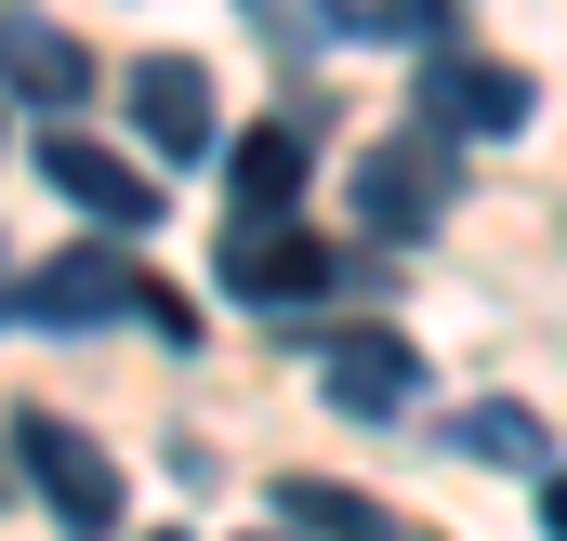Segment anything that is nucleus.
<instances>
[{
    "mask_svg": "<svg viewBox=\"0 0 567 541\" xmlns=\"http://www.w3.org/2000/svg\"><path fill=\"white\" fill-rule=\"evenodd\" d=\"M0 317H27V330H158V344H198V317H185V290H158L145 265L120 252H53V265H27L0 290Z\"/></svg>",
    "mask_w": 567,
    "mask_h": 541,
    "instance_id": "f257e3e1",
    "label": "nucleus"
},
{
    "mask_svg": "<svg viewBox=\"0 0 567 541\" xmlns=\"http://www.w3.org/2000/svg\"><path fill=\"white\" fill-rule=\"evenodd\" d=\"M13 462H27V489L53 502V529H80V541H106V529H120V462H106L80 422L27 409V422H13Z\"/></svg>",
    "mask_w": 567,
    "mask_h": 541,
    "instance_id": "f03ea898",
    "label": "nucleus"
},
{
    "mask_svg": "<svg viewBox=\"0 0 567 541\" xmlns=\"http://www.w3.org/2000/svg\"><path fill=\"white\" fill-rule=\"evenodd\" d=\"M357 212H370V238H435L449 212H462V159L435 133H396L357 159Z\"/></svg>",
    "mask_w": 567,
    "mask_h": 541,
    "instance_id": "7ed1b4c3",
    "label": "nucleus"
},
{
    "mask_svg": "<svg viewBox=\"0 0 567 541\" xmlns=\"http://www.w3.org/2000/svg\"><path fill=\"white\" fill-rule=\"evenodd\" d=\"M528 67H488V53H435L423 67V133L462 159V145H488V133H528Z\"/></svg>",
    "mask_w": 567,
    "mask_h": 541,
    "instance_id": "20e7f679",
    "label": "nucleus"
},
{
    "mask_svg": "<svg viewBox=\"0 0 567 541\" xmlns=\"http://www.w3.org/2000/svg\"><path fill=\"white\" fill-rule=\"evenodd\" d=\"M343 252L303 238V225H225V290L238 304H330Z\"/></svg>",
    "mask_w": 567,
    "mask_h": 541,
    "instance_id": "39448f33",
    "label": "nucleus"
},
{
    "mask_svg": "<svg viewBox=\"0 0 567 541\" xmlns=\"http://www.w3.org/2000/svg\"><path fill=\"white\" fill-rule=\"evenodd\" d=\"M40 185H53V198H80V212H93L106 238H145V225H158V185H145V172L120 159V145H80V133H53V145H40Z\"/></svg>",
    "mask_w": 567,
    "mask_h": 541,
    "instance_id": "423d86ee",
    "label": "nucleus"
},
{
    "mask_svg": "<svg viewBox=\"0 0 567 541\" xmlns=\"http://www.w3.org/2000/svg\"><path fill=\"white\" fill-rule=\"evenodd\" d=\"M317 397L343 409V422H396V409L423 397V357H410L396 330H343V344L317 357Z\"/></svg>",
    "mask_w": 567,
    "mask_h": 541,
    "instance_id": "0eeeda50",
    "label": "nucleus"
},
{
    "mask_svg": "<svg viewBox=\"0 0 567 541\" xmlns=\"http://www.w3.org/2000/svg\"><path fill=\"white\" fill-rule=\"evenodd\" d=\"M303 159H317V133H303V120L238 133V159H225V198H238V225H290V212H303Z\"/></svg>",
    "mask_w": 567,
    "mask_h": 541,
    "instance_id": "6e6552de",
    "label": "nucleus"
},
{
    "mask_svg": "<svg viewBox=\"0 0 567 541\" xmlns=\"http://www.w3.org/2000/svg\"><path fill=\"white\" fill-rule=\"evenodd\" d=\"M133 120H145L158 159H198V145H212V80H198L185 53H145L133 67Z\"/></svg>",
    "mask_w": 567,
    "mask_h": 541,
    "instance_id": "1a4fd4ad",
    "label": "nucleus"
},
{
    "mask_svg": "<svg viewBox=\"0 0 567 541\" xmlns=\"http://www.w3.org/2000/svg\"><path fill=\"white\" fill-rule=\"evenodd\" d=\"M0 80H13V93H40V106H80V93H93V53H80L66 27H40V13H13V0H0Z\"/></svg>",
    "mask_w": 567,
    "mask_h": 541,
    "instance_id": "9d476101",
    "label": "nucleus"
},
{
    "mask_svg": "<svg viewBox=\"0 0 567 541\" xmlns=\"http://www.w3.org/2000/svg\"><path fill=\"white\" fill-rule=\"evenodd\" d=\"M278 516H290V529H317V541H410L370 489H330V476H278Z\"/></svg>",
    "mask_w": 567,
    "mask_h": 541,
    "instance_id": "9b49d317",
    "label": "nucleus"
},
{
    "mask_svg": "<svg viewBox=\"0 0 567 541\" xmlns=\"http://www.w3.org/2000/svg\"><path fill=\"white\" fill-rule=\"evenodd\" d=\"M449 436H462L475 462H515V476H555V436H542V422H528L515 397H475L462 422H449Z\"/></svg>",
    "mask_w": 567,
    "mask_h": 541,
    "instance_id": "f8f14e48",
    "label": "nucleus"
},
{
    "mask_svg": "<svg viewBox=\"0 0 567 541\" xmlns=\"http://www.w3.org/2000/svg\"><path fill=\"white\" fill-rule=\"evenodd\" d=\"M435 13H462V0H383L370 27H435Z\"/></svg>",
    "mask_w": 567,
    "mask_h": 541,
    "instance_id": "ddd939ff",
    "label": "nucleus"
},
{
    "mask_svg": "<svg viewBox=\"0 0 567 541\" xmlns=\"http://www.w3.org/2000/svg\"><path fill=\"white\" fill-rule=\"evenodd\" d=\"M542 541H567V462L542 476Z\"/></svg>",
    "mask_w": 567,
    "mask_h": 541,
    "instance_id": "4468645a",
    "label": "nucleus"
},
{
    "mask_svg": "<svg viewBox=\"0 0 567 541\" xmlns=\"http://www.w3.org/2000/svg\"><path fill=\"white\" fill-rule=\"evenodd\" d=\"M145 541H185V529H145Z\"/></svg>",
    "mask_w": 567,
    "mask_h": 541,
    "instance_id": "2eb2a0df",
    "label": "nucleus"
}]
</instances>
